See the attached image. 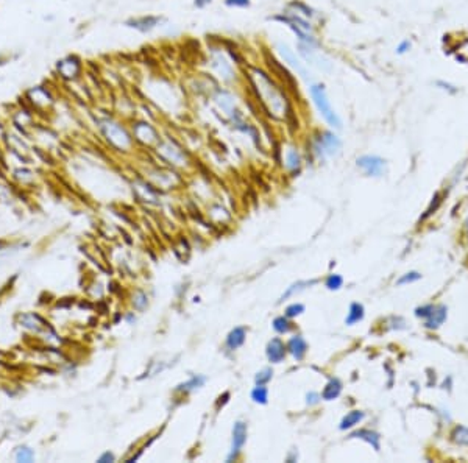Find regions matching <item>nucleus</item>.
<instances>
[{
  "label": "nucleus",
  "instance_id": "f257e3e1",
  "mask_svg": "<svg viewBox=\"0 0 468 463\" xmlns=\"http://www.w3.org/2000/svg\"><path fill=\"white\" fill-rule=\"evenodd\" d=\"M249 81L256 92L258 99L273 117H284L289 109V99L286 91L277 80L268 74L267 70L259 67L249 69Z\"/></svg>",
  "mask_w": 468,
  "mask_h": 463
},
{
  "label": "nucleus",
  "instance_id": "f03ea898",
  "mask_svg": "<svg viewBox=\"0 0 468 463\" xmlns=\"http://www.w3.org/2000/svg\"><path fill=\"white\" fill-rule=\"evenodd\" d=\"M268 20H273V22H278L281 25L287 27L292 35L297 38L298 44H305V45H309V47H315V48H320V41L318 38L315 36V28L312 25V22L295 14V13H290L287 10H284L283 13H278L272 17H268Z\"/></svg>",
  "mask_w": 468,
  "mask_h": 463
},
{
  "label": "nucleus",
  "instance_id": "7ed1b4c3",
  "mask_svg": "<svg viewBox=\"0 0 468 463\" xmlns=\"http://www.w3.org/2000/svg\"><path fill=\"white\" fill-rule=\"evenodd\" d=\"M208 55H209L208 66L209 70L212 72V75L227 86L236 84L239 74L234 61L228 56L225 48L220 45H212L208 50Z\"/></svg>",
  "mask_w": 468,
  "mask_h": 463
},
{
  "label": "nucleus",
  "instance_id": "20e7f679",
  "mask_svg": "<svg viewBox=\"0 0 468 463\" xmlns=\"http://www.w3.org/2000/svg\"><path fill=\"white\" fill-rule=\"evenodd\" d=\"M309 97H311V102L315 106L317 112L322 115V119L326 122V124L331 128L340 130L342 128V120H340L339 114L334 111V108L331 105V100H329V97H328L325 84L323 83H318V81L311 83L309 84Z\"/></svg>",
  "mask_w": 468,
  "mask_h": 463
},
{
  "label": "nucleus",
  "instance_id": "39448f33",
  "mask_svg": "<svg viewBox=\"0 0 468 463\" xmlns=\"http://www.w3.org/2000/svg\"><path fill=\"white\" fill-rule=\"evenodd\" d=\"M211 97H212L214 105L222 112H224L234 125L240 124V122L243 120L242 119V112L237 108V99H236V95L233 94L231 89L222 88V86H215L212 94H211Z\"/></svg>",
  "mask_w": 468,
  "mask_h": 463
},
{
  "label": "nucleus",
  "instance_id": "423d86ee",
  "mask_svg": "<svg viewBox=\"0 0 468 463\" xmlns=\"http://www.w3.org/2000/svg\"><path fill=\"white\" fill-rule=\"evenodd\" d=\"M342 149V140L333 131H320L312 139V153L317 159L333 158L339 155Z\"/></svg>",
  "mask_w": 468,
  "mask_h": 463
},
{
  "label": "nucleus",
  "instance_id": "0eeeda50",
  "mask_svg": "<svg viewBox=\"0 0 468 463\" xmlns=\"http://www.w3.org/2000/svg\"><path fill=\"white\" fill-rule=\"evenodd\" d=\"M275 50H277V53H278V56H280V61H281L287 69H290L292 72H295V74L300 75V77L305 78V80L309 78V72H308V67H306V64H305V61L300 58L298 52L293 50V48H292L287 42H284V41L277 42V44H275Z\"/></svg>",
  "mask_w": 468,
  "mask_h": 463
},
{
  "label": "nucleus",
  "instance_id": "6e6552de",
  "mask_svg": "<svg viewBox=\"0 0 468 463\" xmlns=\"http://www.w3.org/2000/svg\"><path fill=\"white\" fill-rule=\"evenodd\" d=\"M100 127H102V131L106 136V139L114 145V147H117L120 150H125L131 145V137L128 134V131L120 124H117V122H114L111 119H103L100 122Z\"/></svg>",
  "mask_w": 468,
  "mask_h": 463
},
{
  "label": "nucleus",
  "instance_id": "1a4fd4ad",
  "mask_svg": "<svg viewBox=\"0 0 468 463\" xmlns=\"http://www.w3.org/2000/svg\"><path fill=\"white\" fill-rule=\"evenodd\" d=\"M164 22V17L156 16V14H145V16H137V17H130L125 20V25L128 28H133L139 33H150L156 30L161 23Z\"/></svg>",
  "mask_w": 468,
  "mask_h": 463
},
{
  "label": "nucleus",
  "instance_id": "9d476101",
  "mask_svg": "<svg viewBox=\"0 0 468 463\" xmlns=\"http://www.w3.org/2000/svg\"><path fill=\"white\" fill-rule=\"evenodd\" d=\"M356 164L367 177H381L386 172V161L376 155H364L357 158Z\"/></svg>",
  "mask_w": 468,
  "mask_h": 463
},
{
  "label": "nucleus",
  "instance_id": "9b49d317",
  "mask_svg": "<svg viewBox=\"0 0 468 463\" xmlns=\"http://www.w3.org/2000/svg\"><path fill=\"white\" fill-rule=\"evenodd\" d=\"M245 442H247V424L242 423V421H237L233 426V443H231L228 461H233V460L237 458L242 448L245 446Z\"/></svg>",
  "mask_w": 468,
  "mask_h": 463
},
{
  "label": "nucleus",
  "instance_id": "f8f14e48",
  "mask_svg": "<svg viewBox=\"0 0 468 463\" xmlns=\"http://www.w3.org/2000/svg\"><path fill=\"white\" fill-rule=\"evenodd\" d=\"M158 152L170 162V164H175V165H183L186 164V155L184 152L178 147L175 142L172 140H166V142H161L158 145Z\"/></svg>",
  "mask_w": 468,
  "mask_h": 463
},
{
  "label": "nucleus",
  "instance_id": "ddd939ff",
  "mask_svg": "<svg viewBox=\"0 0 468 463\" xmlns=\"http://www.w3.org/2000/svg\"><path fill=\"white\" fill-rule=\"evenodd\" d=\"M57 70L60 72V75L66 80H73L80 75L81 72V61L77 56H67L57 64Z\"/></svg>",
  "mask_w": 468,
  "mask_h": 463
},
{
  "label": "nucleus",
  "instance_id": "4468645a",
  "mask_svg": "<svg viewBox=\"0 0 468 463\" xmlns=\"http://www.w3.org/2000/svg\"><path fill=\"white\" fill-rule=\"evenodd\" d=\"M286 353H287V346H284V343L281 342L280 338L270 340L268 345H267V350H265L267 359H268V362H272V363L283 362V359L286 357Z\"/></svg>",
  "mask_w": 468,
  "mask_h": 463
},
{
  "label": "nucleus",
  "instance_id": "2eb2a0df",
  "mask_svg": "<svg viewBox=\"0 0 468 463\" xmlns=\"http://www.w3.org/2000/svg\"><path fill=\"white\" fill-rule=\"evenodd\" d=\"M286 10L290 11V13L298 14V16L308 19V20H312V19L317 17V11L311 5L303 2V0H290V2L286 5Z\"/></svg>",
  "mask_w": 468,
  "mask_h": 463
},
{
  "label": "nucleus",
  "instance_id": "dca6fc26",
  "mask_svg": "<svg viewBox=\"0 0 468 463\" xmlns=\"http://www.w3.org/2000/svg\"><path fill=\"white\" fill-rule=\"evenodd\" d=\"M134 134L139 140H142L145 143H153V142H158V139H159L156 130L150 124H145V122H139V124H136Z\"/></svg>",
  "mask_w": 468,
  "mask_h": 463
},
{
  "label": "nucleus",
  "instance_id": "f3484780",
  "mask_svg": "<svg viewBox=\"0 0 468 463\" xmlns=\"http://www.w3.org/2000/svg\"><path fill=\"white\" fill-rule=\"evenodd\" d=\"M287 351L297 359V360H301L303 357H305V354H306V351H308V343H306V340L301 337V335H293L290 340H289V343H287Z\"/></svg>",
  "mask_w": 468,
  "mask_h": 463
},
{
  "label": "nucleus",
  "instance_id": "a211bd4d",
  "mask_svg": "<svg viewBox=\"0 0 468 463\" xmlns=\"http://www.w3.org/2000/svg\"><path fill=\"white\" fill-rule=\"evenodd\" d=\"M301 153L297 150V149H287L286 150V155H284V165L290 170L292 173H298L300 168H301Z\"/></svg>",
  "mask_w": 468,
  "mask_h": 463
},
{
  "label": "nucleus",
  "instance_id": "6ab92c4d",
  "mask_svg": "<svg viewBox=\"0 0 468 463\" xmlns=\"http://www.w3.org/2000/svg\"><path fill=\"white\" fill-rule=\"evenodd\" d=\"M245 337H247V331H245V328H242V326L234 328V329L228 334V337H227V346H228L230 350H237V348H240V346L245 343Z\"/></svg>",
  "mask_w": 468,
  "mask_h": 463
},
{
  "label": "nucleus",
  "instance_id": "aec40b11",
  "mask_svg": "<svg viewBox=\"0 0 468 463\" xmlns=\"http://www.w3.org/2000/svg\"><path fill=\"white\" fill-rule=\"evenodd\" d=\"M445 320H447V307L445 306H434L432 313L426 319V326L429 329H434V328H438Z\"/></svg>",
  "mask_w": 468,
  "mask_h": 463
},
{
  "label": "nucleus",
  "instance_id": "412c9836",
  "mask_svg": "<svg viewBox=\"0 0 468 463\" xmlns=\"http://www.w3.org/2000/svg\"><path fill=\"white\" fill-rule=\"evenodd\" d=\"M350 438H361V440H365L368 445H372L376 451H379V440L381 437L379 433L373 432V430H368V429H361V430H356L350 435Z\"/></svg>",
  "mask_w": 468,
  "mask_h": 463
},
{
  "label": "nucleus",
  "instance_id": "4be33fe9",
  "mask_svg": "<svg viewBox=\"0 0 468 463\" xmlns=\"http://www.w3.org/2000/svg\"><path fill=\"white\" fill-rule=\"evenodd\" d=\"M364 420V412H361V410H353V412H350V413H347L343 418H342V421H340V430H347V429H351V427H354L356 424H359L361 421Z\"/></svg>",
  "mask_w": 468,
  "mask_h": 463
},
{
  "label": "nucleus",
  "instance_id": "5701e85b",
  "mask_svg": "<svg viewBox=\"0 0 468 463\" xmlns=\"http://www.w3.org/2000/svg\"><path fill=\"white\" fill-rule=\"evenodd\" d=\"M340 392H342V382L339 379H331L326 384V387L323 388L322 398L325 401H333V399H336L340 395Z\"/></svg>",
  "mask_w": 468,
  "mask_h": 463
},
{
  "label": "nucleus",
  "instance_id": "b1692460",
  "mask_svg": "<svg viewBox=\"0 0 468 463\" xmlns=\"http://www.w3.org/2000/svg\"><path fill=\"white\" fill-rule=\"evenodd\" d=\"M205 382H206V378H205V376L197 374V376H192L189 381L180 384V385L177 387V390H178V392H186V393H189V392H194V390H197V388H200Z\"/></svg>",
  "mask_w": 468,
  "mask_h": 463
},
{
  "label": "nucleus",
  "instance_id": "393cba45",
  "mask_svg": "<svg viewBox=\"0 0 468 463\" xmlns=\"http://www.w3.org/2000/svg\"><path fill=\"white\" fill-rule=\"evenodd\" d=\"M364 319V306L361 303H353L350 306V312L347 315V325H354Z\"/></svg>",
  "mask_w": 468,
  "mask_h": 463
},
{
  "label": "nucleus",
  "instance_id": "a878e982",
  "mask_svg": "<svg viewBox=\"0 0 468 463\" xmlns=\"http://www.w3.org/2000/svg\"><path fill=\"white\" fill-rule=\"evenodd\" d=\"M451 438H453V442H456L457 445L468 446V427H465V426L454 427L453 432H451Z\"/></svg>",
  "mask_w": 468,
  "mask_h": 463
},
{
  "label": "nucleus",
  "instance_id": "bb28decb",
  "mask_svg": "<svg viewBox=\"0 0 468 463\" xmlns=\"http://www.w3.org/2000/svg\"><path fill=\"white\" fill-rule=\"evenodd\" d=\"M252 399L258 404H267L268 402V388L265 385H256L252 390Z\"/></svg>",
  "mask_w": 468,
  "mask_h": 463
},
{
  "label": "nucleus",
  "instance_id": "cd10ccee",
  "mask_svg": "<svg viewBox=\"0 0 468 463\" xmlns=\"http://www.w3.org/2000/svg\"><path fill=\"white\" fill-rule=\"evenodd\" d=\"M273 329L278 332V334H286L290 331V323H289V319L287 316H278V319L273 320Z\"/></svg>",
  "mask_w": 468,
  "mask_h": 463
},
{
  "label": "nucleus",
  "instance_id": "c85d7f7f",
  "mask_svg": "<svg viewBox=\"0 0 468 463\" xmlns=\"http://www.w3.org/2000/svg\"><path fill=\"white\" fill-rule=\"evenodd\" d=\"M224 5L228 8H236V10H245L252 7V0H224Z\"/></svg>",
  "mask_w": 468,
  "mask_h": 463
},
{
  "label": "nucleus",
  "instance_id": "c756f323",
  "mask_svg": "<svg viewBox=\"0 0 468 463\" xmlns=\"http://www.w3.org/2000/svg\"><path fill=\"white\" fill-rule=\"evenodd\" d=\"M305 312V306L300 304V303H293L290 306L286 307V316L287 319H295V316H298Z\"/></svg>",
  "mask_w": 468,
  "mask_h": 463
},
{
  "label": "nucleus",
  "instance_id": "7c9ffc66",
  "mask_svg": "<svg viewBox=\"0 0 468 463\" xmlns=\"http://www.w3.org/2000/svg\"><path fill=\"white\" fill-rule=\"evenodd\" d=\"M342 284H343V278L340 275H329L326 278V282H325V285L329 290H339L342 287Z\"/></svg>",
  "mask_w": 468,
  "mask_h": 463
},
{
  "label": "nucleus",
  "instance_id": "2f4dec72",
  "mask_svg": "<svg viewBox=\"0 0 468 463\" xmlns=\"http://www.w3.org/2000/svg\"><path fill=\"white\" fill-rule=\"evenodd\" d=\"M272 376H273V371L270 368H265V370H262L256 374L255 382H256V385H265V384H268L270 379H272Z\"/></svg>",
  "mask_w": 468,
  "mask_h": 463
},
{
  "label": "nucleus",
  "instance_id": "473e14b6",
  "mask_svg": "<svg viewBox=\"0 0 468 463\" xmlns=\"http://www.w3.org/2000/svg\"><path fill=\"white\" fill-rule=\"evenodd\" d=\"M422 278V275L418 273V272H409V273H406V275H403L398 281H397V284L398 285H404V284H410V282H415V281H418Z\"/></svg>",
  "mask_w": 468,
  "mask_h": 463
},
{
  "label": "nucleus",
  "instance_id": "72a5a7b5",
  "mask_svg": "<svg viewBox=\"0 0 468 463\" xmlns=\"http://www.w3.org/2000/svg\"><path fill=\"white\" fill-rule=\"evenodd\" d=\"M16 458L19 461H32L33 460V451L29 448H20L16 454Z\"/></svg>",
  "mask_w": 468,
  "mask_h": 463
},
{
  "label": "nucleus",
  "instance_id": "f704fd0d",
  "mask_svg": "<svg viewBox=\"0 0 468 463\" xmlns=\"http://www.w3.org/2000/svg\"><path fill=\"white\" fill-rule=\"evenodd\" d=\"M306 284H309V282H297V284H293V285H290L287 290H286V294H283V297H281V300H286V298H289V297H292L295 292H300L301 288H303V285H306Z\"/></svg>",
  "mask_w": 468,
  "mask_h": 463
},
{
  "label": "nucleus",
  "instance_id": "c9c22d12",
  "mask_svg": "<svg viewBox=\"0 0 468 463\" xmlns=\"http://www.w3.org/2000/svg\"><path fill=\"white\" fill-rule=\"evenodd\" d=\"M432 310H434V306L428 304V306H423V307H418L417 312H415V315H417V316H423V319H428V316L432 313Z\"/></svg>",
  "mask_w": 468,
  "mask_h": 463
},
{
  "label": "nucleus",
  "instance_id": "e433bc0d",
  "mask_svg": "<svg viewBox=\"0 0 468 463\" xmlns=\"http://www.w3.org/2000/svg\"><path fill=\"white\" fill-rule=\"evenodd\" d=\"M410 47H412L410 41L404 39V41H401V42L397 45V53H398V55H404V53H407V52L410 50Z\"/></svg>",
  "mask_w": 468,
  "mask_h": 463
},
{
  "label": "nucleus",
  "instance_id": "4c0bfd02",
  "mask_svg": "<svg viewBox=\"0 0 468 463\" xmlns=\"http://www.w3.org/2000/svg\"><path fill=\"white\" fill-rule=\"evenodd\" d=\"M212 4V0H194V7L199 8V10H203L206 7H209Z\"/></svg>",
  "mask_w": 468,
  "mask_h": 463
},
{
  "label": "nucleus",
  "instance_id": "58836bf2",
  "mask_svg": "<svg viewBox=\"0 0 468 463\" xmlns=\"http://www.w3.org/2000/svg\"><path fill=\"white\" fill-rule=\"evenodd\" d=\"M114 460H116L114 454H111V452H105L103 455L98 457V460H97V461H100V463H106V461H114Z\"/></svg>",
  "mask_w": 468,
  "mask_h": 463
},
{
  "label": "nucleus",
  "instance_id": "ea45409f",
  "mask_svg": "<svg viewBox=\"0 0 468 463\" xmlns=\"http://www.w3.org/2000/svg\"><path fill=\"white\" fill-rule=\"evenodd\" d=\"M435 84H437V86H440L442 89H445V91H451V92H456V91H457L454 86H451L450 83H445V81H437Z\"/></svg>",
  "mask_w": 468,
  "mask_h": 463
},
{
  "label": "nucleus",
  "instance_id": "a19ab883",
  "mask_svg": "<svg viewBox=\"0 0 468 463\" xmlns=\"http://www.w3.org/2000/svg\"><path fill=\"white\" fill-rule=\"evenodd\" d=\"M320 395H317V393H309L308 395V404H311V406H314V404H317L318 401H320Z\"/></svg>",
  "mask_w": 468,
  "mask_h": 463
},
{
  "label": "nucleus",
  "instance_id": "79ce46f5",
  "mask_svg": "<svg viewBox=\"0 0 468 463\" xmlns=\"http://www.w3.org/2000/svg\"><path fill=\"white\" fill-rule=\"evenodd\" d=\"M438 205H440V198H438V200L435 201V205H434V201H432V203H431V206H429V209H428V211H426V214L423 215V218H426V217H429V215L432 214V211H435V209L438 208Z\"/></svg>",
  "mask_w": 468,
  "mask_h": 463
}]
</instances>
